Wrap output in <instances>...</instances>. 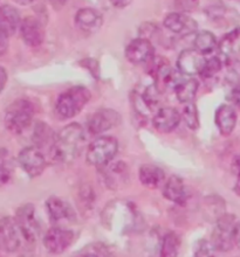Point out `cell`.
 Listing matches in <instances>:
<instances>
[{"label":"cell","mask_w":240,"mask_h":257,"mask_svg":"<svg viewBox=\"0 0 240 257\" xmlns=\"http://www.w3.org/2000/svg\"><path fill=\"white\" fill-rule=\"evenodd\" d=\"M84 142L85 132L80 124H68L55 135L49 149L51 157L55 162L69 163L76 158Z\"/></svg>","instance_id":"cell-1"},{"label":"cell","mask_w":240,"mask_h":257,"mask_svg":"<svg viewBox=\"0 0 240 257\" xmlns=\"http://www.w3.org/2000/svg\"><path fill=\"white\" fill-rule=\"evenodd\" d=\"M34 105L30 99L19 98L7 106L4 115V123L10 132L20 135L31 126L34 117Z\"/></svg>","instance_id":"cell-2"},{"label":"cell","mask_w":240,"mask_h":257,"mask_svg":"<svg viewBox=\"0 0 240 257\" xmlns=\"http://www.w3.org/2000/svg\"><path fill=\"white\" fill-rule=\"evenodd\" d=\"M91 99V92L87 88H69L59 96L55 104V112L61 119H69L77 116Z\"/></svg>","instance_id":"cell-3"},{"label":"cell","mask_w":240,"mask_h":257,"mask_svg":"<svg viewBox=\"0 0 240 257\" xmlns=\"http://www.w3.org/2000/svg\"><path fill=\"white\" fill-rule=\"evenodd\" d=\"M119 151V143L110 136H100L89 144L86 153L87 163L92 166H106L114 159Z\"/></svg>","instance_id":"cell-4"},{"label":"cell","mask_w":240,"mask_h":257,"mask_svg":"<svg viewBox=\"0 0 240 257\" xmlns=\"http://www.w3.org/2000/svg\"><path fill=\"white\" fill-rule=\"evenodd\" d=\"M14 220H16L26 247L32 249L37 243L39 234H40V223H39L34 206L32 203H25L19 207Z\"/></svg>","instance_id":"cell-5"},{"label":"cell","mask_w":240,"mask_h":257,"mask_svg":"<svg viewBox=\"0 0 240 257\" xmlns=\"http://www.w3.org/2000/svg\"><path fill=\"white\" fill-rule=\"evenodd\" d=\"M235 223H237L235 216L228 213H225L216 221V226L211 235V243L216 250L221 252L232 250V248L234 247L233 233Z\"/></svg>","instance_id":"cell-6"},{"label":"cell","mask_w":240,"mask_h":257,"mask_svg":"<svg viewBox=\"0 0 240 257\" xmlns=\"http://www.w3.org/2000/svg\"><path fill=\"white\" fill-rule=\"evenodd\" d=\"M75 234L71 229L62 226H54L46 231L44 245L49 254L60 255L73 244Z\"/></svg>","instance_id":"cell-7"},{"label":"cell","mask_w":240,"mask_h":257,"mask_svg":"<svg viewBox=\"0 0 240 257\" xmlns=\"http://www.w3.org/2000/svg\"><path fill=\"white\" fill-rule=\"evenodd\" d=\"M18 163L24 172L31 178L39 177L46 169V157L37 146H28L20 151L18 156Z\"/></svg>","instance_id":"cell-8"},{"label":"cell","mask_w":240,"mask_h":257,"mask_svg":"<svg viewBox=\"0 0 240 257\" xmlns=\"http://www.w3.org/2000/svg\"><path fill=\"white\" fill-rule=\"evenodd\" d=\"M24 238L13 217L5 216L0 220V244L6 252H18L23 248Z\"/></svg>","instance_id":"cell-9"},{"label":"cell","mask_w":240,"mask_h":257,"mask_svg":"<svg viewBox=\"0 0 240 257\" xmlns=\"http://www.w3.org/2000/svg\"><path fill=\"white\" fill-rule=\"evenodd\" d=\"M121 122V115L114 109H101L93 113L88 119L89 134L99 136L112 130Z\"/></svg>","instance_id":"cell-10"},{"label":"cell","mask_w":240,"mask_h":257,"mask_svg":"<svg viewBox=\"0 0 240 257\" xmlns=\"http://www.w3.org/2000/svg\"><path fill=\"white\" fill-rule=\"evenodd\" d=\"M155 56V48L151 41L146 38H137L132 40L125 48V58L132 64L150 63Z\"/></svg>","instance_id":"cell-11"},{"label":"cell","mask_w":240,"mask_h":257,"mask_svg":"<svg viewBox=\"0 0 240 257\" xmlns=\"http://www.w3.org/2000/svg\"><path fill=\"white\" fill-rule=\"evenodd\" d=\"M46 208L49 216V220L53 223L60 224L63 222H73L76 221V213L69 202L59 198V196H51L46 201Z\"/></svg>","instance_id":"cell-12"},{"label":"cell","mask_w":240,"mask_h":257,"mask_svg":"<svg viewBox=\"0 0 240 257\" xmlns=\"http://www.w3.org/2000/svg\"><path fill=\"white\" fill-rule=\"evenodd\" d=\"M103 24L102 14L92 7H85L75 14V26L81 33L93 35L101 30Z\"/></svg>","instance_id":"cell-13"},{"label":"cell","mask_w":240,"mask_h":257,"mask_svg":"<svg viewBox=\"0 0 240 257\" xmlns=\"http://www.w3.org/2000/svg\"><path fill=\"white\" fill-rule=\"evenodd\" d=\"M19 32L21 39L28 47H39L45 40V30L40 20L34 17H26L21 20Z\"/></svg>","instance_id":"cell-14"},{"label":"cell","mask_w":240,"mask_h":257,"mask_svg":"<svg viewBox=\"0 0 240 257\" xmlns=\"http://www.w3.org/2000/svg\"><path fill=\"white\" fill-rule=\"evenodd\" d=\"M163 25L168 31L180 37H188L197 31L196 21L182 12L168 14L163 21Z\"/></svg>","instance_id":"cell-15"},{"label":"cell","mask_w":240,"mask_h":257,"mask_svg":"<svg viewBox=\"0 0 240 257\" xmlns=\"http://www.w3.org/2000/svg\"><path fill=\"white\" fill-rule=\"evenodd\" d=\"M182 119L178 110L171 106H164L156 111L152 117V125L158 132L162 134H170L178 126Z\"/></svg>","instance_id":"cell-16"},{"label":"cell","mask_w":240,"mask_h":257,"mask_svg":"<svg viewBox=\"0 0 240 257\" xmlns=\"http://www.w3.org/2000/svg\"><path fill=\"white\" fill-rule=\"evenodd\" d=\"M204 63H205L204 55L199 54L196 49H185L178 56L177 68L180 73L192 76L200 74Z\"/></svg>","instance_id":"cell-17"},{"label":"cell","mask_w":240,"mask_h":257,"mask_svg":"<svg viewBox=\"0 0 240 257\" xmlns=\"http://www.w3.org/2000/svg\"><path fill=\"white\" fill-rule=\"evenodd\" d=\"M163 196L177 205H185L189 199V193L184 180L178 176H171L163 185Z\"/></svg>","instance_id":"cell-18"},{"label":"cell","mask_w":240,"mask_h":257,"mask_svg":"<svg viewBox=\"0 0 240 257\" xmlns=\"http://www.w3.org/2000/svg\"><path fill=\"white\" fill-rule=\"evenodd\" d=\"M214 122L223 136H230L237 125V112L232 105L223 104L216 110Z\"/></svg>","instance_id":"cell-19"},{"label":"cell","mask_w":240,"mask_h":257,"mask_svg":"<svg viewBox=\"0 0 240 257\" xmlns=\"http://www.w3.org/2000/svg\"><path fill=\"white\" fill-rule=\"evenodd\" d=\"M138 178L143 186L156 190L166 183V173L158 166L142 165L138 172Z\"/></svg>","instance_id":"cell-20"},{"label":"cell","mask_w":240,"mask_h":257,"mask_svg":"<svg viewBox=\"0 0 240 257\" xmlns=\"http://www.w3.org/2000/svg\"><path fill=\"white\" fill-rule=\"evenodd\" d=\"M21 17L19 11L13 6L3 5L0 6V27L11 37L19 30L21 24Z\"/></svg>","instance_id":"cell-21"},{"label":"cell","mask_w":240,"mask_h":257,"mask_svg":"<svg viewBox=\"0 0 240 257\" xmlns=\"http://www.w3.org/2000/svg\"><path fill=\"white\" fill-rule=\"evenodd\" d=\"M199 83L196 78L190 77L186 80H181L175 87V92H176L177 99L181 103L188 104L195 99L197 91H198Z\"/></svg>","instance_id":"cell-22"},{"label":"cell","mask_w":240,"mask_h":257,"mask_svg":"<svg viewBox=\"0 0 240 257\" xmlns=\"http://www.w3.org/2000/svg\"><path fill=\"white\" fill-rule=\"evenodd\" d=\"M181 237L176 231H168L164 235L159 248V257H178L181 250Z\"/></svg>","instance_id":"cell-23"},{"label":"cell","mask_w":240,"mask_h":257,"mask_svg":"<svg viewBox=\"0 0 240 257\" xmlns=\"http://www.w3.org/2000/svg\"><path fill=\"white\" fill-rule=\"evenodd\" d=\"M193 45H195V49L199 54L207 55L213 53L214 49L217 48V39L211 32L203 31L196 35Z\"/></svg>","instance_id":"cell-24"},{"label":"cell","mask_w":240,"mask_h":257,"mask_svg":"<svg viewBox=\"0 0 240 257\" xmlns=\"http://www.w3.org/2000/svg\"><path fill=\"white\" fill-rule=\"evenodd\" d=\"M13 177V162L6 149H0V187L6 186Z\"/></svg>","instance_id":"cell-25"},{"label":"cell","mask_w":240,"mask_h":257,"mask_svg":"<svg viewBox=\"0 0 240 257\" xmlns=\"http://www.w3.org/2000/svg\"><path fill=\"white\" fill-rule=\"evenodd\" d=\"M55 135L53 134V131L51 130L47 124L45 123H38V125L35 126L34 130V143L35 146L41 150L42 146H47L51 149V146L53 144V141H54Z\"/></svg>","instance_id":"cell-26"},{"label":"cell","mask_w":240,"mask_h":257,"mask_svg":"<svg viewBox=\"0 0 240 257\" xmlns=\"http://www.w3.org/2000/svg\"><path fill=\"white\" fill-rule=\"evenodd\" d=\"M141 101L146 110L153 111L156 108H158L161 102V90L156 85H150L143 92L141 96Z\"/></svg>","instance_id":"cell-27"},{"label":"cell","mask_w":240,"mask_h":257,"mask_svg":"<svg viewBox=\"0 0 240 257\" xmlns=\"http://www.w3.org/2000/svg\"><path fill=\"white\" fill-rule=\"evenodd\" d=\"M181 117L184 119L186 126H188L190 130L195 131L199 127L198 109H197V105L193 104L192 102L185 104L184 108H183Z\"/></svg>","instance_id":"cell-28"},{"label":"cell","mask_w":240,"mask_h":257,"mask_svg":"<svg viewBox=\"0 0 240 257\" xmlns=\"http://www.w3.org/2000/svg\"><path fill=\"white\" fill-rule=\"evenodd\" d=\"M223 68V63H221L220 59L218 58H211L210 60H205V63L202 68V71H200V75L203 77H212L214 75L219 73Z\"/></svg>","instance_id":"cell-29"},{"label":"cell","mask_w":240,"mask_h":257,"mask_svg":"<svg viewBox=\"0 0 240 257\" xmlns=\"http://www.w3.org/2000/svg\"><path fill=\"white\" fill-rule=\"evenodd\" d=\"M193 257H216V249L210 241L199 240L195 247Z\"/></svg>","instance_id":"cell-30"},{"label":"cell","mask_w":240,"mask_h":257,"mask_svg":"<svg viewBox=\"0 0 240 257\" xmlns=\"http://www.w3.org/2000/svg\"><path fill=\"white\" fill-rule=\"evenodd\" d=\"M199 0H175V6L182 13L192 12L198 6Z\"/></svg>","instance_id":"cell-31"},{"label":"cell","mask_w":240,"mask_h":257,"mask_svg":"<svg viewBox=\"0 0 240 257\" xmlns=\"http://www.w3.org/2000/svg\"><path fill=\"white\" fill-rule=\"evenodd\" d=\"M9 35L0 27V56L4 55L9 48Z\"/></svg>","instance_id":"cell-32"},{"label":"cell","mask_w":240,"mask_h":257,"mask_svg":"<svg viewBox=\"0 0 240 257\" xmlns=\"http://www.w3.org/2000/svg\"><path fill=\"white\" fill-rule=\"evenodd\" d=\"M230 98L232 103L234 104V106H237V108L240 110V85L233 88V90L231 91Z\"/></svg>","instance_id":"cell-33"},{"label":"cell","mask_w":240,"mask_h":257,"mask_svg":"<svg viewBox=\"0 0 240 257\" xmlns=\"http://www.w3.org/2000/svg\"><path fill=\"white\" fill-rule=\"evenodd\" d=\"M7 71L4 67L0 66V94H2V91L5 89L6 87V83H7Z\"/></svg>","instance_id":"cell-34"},{"label":"cell","mask_w":240,"mask_h":257,"mask_svg":"<svg viewBox=\"0 0 240 257\" xmlns=\"http://www.w3.org/2000/svg\"><path fill=\"white\" fill-rule=\"evenodd\" d=\"M112 3V5L115 7V9H125V7L130 5L132 0H109Z\"/></svg>","instance_id":"cell-35"},{"label":"cell","mask_w":240,"mask_h":257,"mask_svg":"<svg viewBox=\"0 0 240 257\" xmlns=\"http://www.w3.org/2000/svg\"><path fill=\"white\" fill-rule=\"evenodd\" d=\"M48 2L51 4L53 9L56 11H60L61 9H63L68 3H69V0H48Z\"/></svg>","instance_id":"cell-36"},{"label":"cell","mask_w":240,"mask_h":257,"mask_svg":"<svg viewBox=\"0 0 240 257\" xmlns=\"http://www.w3.org/2000/svg\"><path fill=\"white\" fill-rule=\"evenodd\" d=\"M233 240H234V245L240 249V221L235 223L234 227V233H233Z\"/></svg>","instance_id":"cell-37"},{"label":"cell","mask_w":240,"mask_h":257,"mask_svg":"<svg viewBox=\"0 0 240 257\" xmlns=\"http://www.w3.org/2000/svg\"><path fill=\"white\" fill-rule=\"evenodd\" d=\"M232 169L237 174H240V153L234 157L233 163H232Z\"/></svg>","instance_id":"cell-38"},{"label":"cell","mask_w":240,"mask_h":257,"mask_svg":"<svg viewBox=\"0 0 240 257\" xmlns=\"http://www.w3.org/2000/svg\"><path fill=\"white\" fill-rule=\"evenodd\" d=\"M75 257H100L98 251L95 250H87V251H81L80 254L76 255Z\"/></svg>","instance_id":"cell-39"},{"label":"cell","mask_w":240,"mask_h":257,"mask_svg":"<svg viewBox=\"0 0 240 257\" xmlns=\"http://www.w3.org/2000/svg\"><path fill=\"white\" fill-rule=\"evenodd\" d=\"M233 191H234L235 194L240 196V174H238V178H237V181H235Z\"/></svg>","instance_id":"cell-40"},{"label":"cell","mask_w":240,"mask_h":257,"mask_svg":"<svg viewBox=\"0 0 240 257\" xmlns=\"http://www.w3.org/2000/svg\"><path fill=\"white\" fill-rule=\"evenodd\" d=\"M14 3H17L18 5H23V6H26V5H31L32 3L34 2V0H13Z\"/></svg>","instance_id":"cell-41"},{"label":"cell","mask_w":240,"mask_h":257,"mask_svg":"<svg viewBox=\"0 0 240 257\" xmlns=\"http://www.w3.org/2000/svg\"><path fill=\"white\" fill-rule=\"evenodd\" d=\"M3 247H2V244H0V257H3Z\"/></svg>","instance_id":"cell-42"},{"label":"cell","mask_w":240,"mask_h":257,"mask_svg":"<svg viewBox=\"0 0 240 257\" xmlns=\"http://www.w3.org/2000/svg\"><path fill=\"white\" fill-rule=\"evenodd\" d=\"M237 2H240V0H237Z\"/></svg>","instance_id":"cell-43"}]
</instances>
